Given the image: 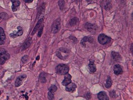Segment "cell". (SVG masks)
I'll return each instance as SVG.
<instances>
[{"mask_svg":"<svg viewBox=\"0 0 133 100\" xmlns=\"http://www.w3.org/2000/svg\"><path fill=\"white\" fill-rule=\"evenodd\" d=\"M55 70L57 74L60 75H64L68 74L69 68L66 64H60L56 66Z\"/></svg>","mask_w":133,"mask_h":100,"instance_id":"6da1fadb","label":"cell"},{"mask_svg":"<svg viewBox=\"0 0 133 100\" xmlns=\"http://www.w3.org/2000/svg\"><path fill=\"white\" fill-rule=\"evenodd\" d=\"M70 53V51L66 48H61L56 52V55L59 58L62 60L66 59Z\"/></svg>","mask_w":133,"mask_h":100,"instance_id":"7a4b0ae2","label":"cell"},{"mask_svg":"<svg viewBox=\"0 0 133 100\" xmlns=\"http://www.w3.org/2000/svg\"><path fill=\"white\" fill-rule=\"evenodd\" d=\"M61 27V20L60 18H59L55 20L52 24L51 29L52 32L54 34L58 33Z\"/></svg>","mask_w":133,"mask_h":100,"instance_id":"3957f363","label":"cell"},{"mask_svg":"<svg viewBox=\"0 0 133 100\" xmlns=\"http://www.w3.org/2000/svg\"><path fill=\"white\" fill-rule=\"evenodd\" d=\"M98 42L102 45H105L109 43L111 41V38L104 34L100 35L98 37Z\"/></svg>","mask_w":133,"mask_h":100,"instance_id":"277c9868","label":"cell"},{"mask_svg":"<svg viewBox=\"0 0 133 100\" xmlns=\"http://www.w3.org/2000/svg\"><path fill=\"white\" fill-rule=\"evenodd\" d=\"M27 76L26 75H22L21 76H19L16 78L15 82V85L16 87H19L21 86L23 83V82L26 79V78Z\"/></svg>","mask_w":133,"mask_h":100,"instance_id":"5b68a950","label":"cell"},{"mask_svg":"<svg viewBox=\"0 0 133 100\" xmlns=\"http://www.w3.org/2000/svg\"><path fill=\"white\" fill-rule=\"evenodd\" d=\"M85 28L90 32H93L96 31L97 27L96 25L89 23H86L85 25Z\"/></svg>","mask_w":133,"mask_h":100,"instance_id":"8992f818","label":"cell"},{"mask_svg":"<svg viewBox=\"0 0 133 100\" xmlns=\"http://www.w3.org/2000/svg\"><path fill=\"white\" fill-rule=\"evenodd\" d=\"M102 5L106 10H109L112 8V4L110 0H103Z\"/></svg>","mask_w":133,"mask_h":100,"instance_id":"52a82bcc","label":"cell"},{"mask_svg":"<svg viewBox=\"0 0 133 100\" xmlns=\"http://www.w3.org/2000/svg\"><path fill=\"white\" fill-rule=\"evenodd\" d=\"M0 57L3 58L6 60L9 59L10 55L6 50L4 48H0Z\"/></svg>","mask_w":133,"mask_h":100,"instance_id":"ba28073f","label":"cell"},{"mask_svg":"<svg viewBox=\"0 0 133 100\" xmlns=\"http://www.w3.org/2000/svg\"><path fill=\"white\" fill-rule=\"evenodd\" d=\"M113 71H114L115 74L117 76L121 74L123 72V69L119 64H116L115 65Z\"/></svg>","mask_w":133,"mask_h":100,"instance_id":"9c48e42d","label":"cell"},{"mask_svg":"<svg viewBox=\"0 0 133 100\" xmlns=\"http://www.w3.org/2000/svg\"><path fill=\"white\" fill-rule=\"evenodd\" d=\"M71 76L69 74H66L65 76V79L62 82V84L64 86H66L68 84L71 83Z\"/></svg>","mask_w":133,"mask_h":100,"instance_id":"30bf717a","label":"cell"},{"mask_svg":"<svg viewBox=\"0 0 133 100\" xmlns=\"http://www.w3.org/2000/svg\"><path fill=\"white\" fill-rule=\"evenodd\" d=\"M111 57L115 61H120L122 60V57L119 53L112 51L111 53Z\"/></svg>","mask_w":133,"mask_h":100,"instance_id":"8fae6325","label":"cell"},{"mask_svg":"<svg viewBox=\"0 0 133 100\" xmlns=\"http://www.w3.org/2000/svg\"><path fill=\"white\" fill-rule=\"evenodd\" d=\"M77 88L76 85L74 83H70L66 86V90L67 92H73Z\"/></svg>","mask_w":133,"mask_h":100,"instance_id":"7c38bea8","label":"cell"},{"mask_svg":"<svg viewBox=\"0 0 133 100\" xmlns=\"http://www.w3.org/2000/svg\"><path fill=\"white\" fill-rule=\"evenodd\" d=\"M98 98L99 100H109V97L107 93L104 91H102L99 93L98 95Z\"/></svg>","mask_w":133,"mask_h":100,"instance_id":"4fadbf2b","label":"cell"},{"mask_svg":"<svg viewBox=\"0 0 133 100\" xmlns=\"http://www.w3.org/2000/svg\"><path fill=\"white\" fill-rule=\"evenodd\" d=\"M17 29H18V31L17 32L16 34L11 33V34H10L9 36H10L11 37L13 38H15L17 37L21 36L23 34L22 28L21 27H17Z\"/></svg>","mask_w":133,"mask_h":100,"instance_id":"5bb4252c","label":"cell"},{"mask_svg":"<svg viewBox=\"0 0 133 100\" xmlns=\"http://www.w3.org/2000/svg\"><path fill=\"white\" fill-rule=\"evenodd\" d=\"M11 1L13 3L12 10L14 12L17 11V8L19 6L21 2L19 0H11Z\"/></svg>","mask_w":133,"mask_h":100,"instance_id":"9a60e30c","label":"cell"},{"mask_svg":"<svg viewBox=\"0 0 133 100\" xmlns=\"http://www.w3.org/2000/svg\"><path fill=\"white\" fill-rule=\"evenodd\" d=\"M43 21V19H41L40 20L38 21V22H37V24L36 25V26H35V27L34 28L32 32V35H34V34H35V33L37 31V30L39 29V27H40L41 25L42 24Z\"/></svg>","mask_w":133,"mask_h":100,"instance_id":"2e32d148","label":"cell"},{"mask_svg":"<svg viewBox=\"0 0 133 100\" xmlns=\"http://www.w3.org/2000/svg\"><path fill=\"white\" fill-rule=\"evenodd\" d=\"M93 41V38L91 37H85L82 39L81 41V44L83 46H85V43L86 42H90V43L92 42Z\"/></svg>","mask_w":133,"mask_h":100,"instance_id":"e0dca14e","label":"cell"},{"mask_svg":"<svg viewBox=\"0 0 133 100\" xmlns=\"http://www.w3.org/2000/svg\"><path fill=\"white\" fill-rule=\"evenodd\" d=\"M32 40L31 38H29L28 40H27L26 42L23 45L22 47L23 50L27 49L28 47H30L31 44Z\"/></svg>","mask_w":133,"mask_h":100,"instance_id":"ac0fdd59","label":"cell"},{"mask_svg":"<svg viewBox=\"0 0 133 100\" xmlns=\"http://www.w3.org/2000/svg\"><path fill=\"white\" fill-rule=\"evenodd\" d=\"M58 4L61 10L63 11L64 10L65 7V3L64 0H59Z\"/></svg>","mask_w":133,"mask_h":100,"instance_id":"d6986e66","label":"cell"},{"mask_svg":"<svg viewBox=\"0 0 133 100\" xmlns=\"http://www.w3.org/2000/svg\"><path fill=\"white\" fill-rule=\"evenodd\" d=\"M79 22V19L77 17H74L73 19H71L69 24L71 26H73L76 25Z\"/></svg>","mask_w":133,"mask_h":100,"instance_id":"ffe728a7","label":"cell"},{"mask_svg":"<svg viewBox=\"0 0 133 100\" xmlns=\"http://www.w3.org/2000/svg\"><path fill=\"white\" fill-rule=\"evenodd\" d=\"M88 67H89V71L92 73H94L97 71V68L94 64L92 63H89L88 65Z\"/></svg>","mask_w":133,"mask_h":100,"instance_id":"44dd1931","label":"cell"},{"mask_svg":"<svg viewBox=\"0 0 133 100\" xmlns=\"http://www.w3.org/2000/svg\"><path fill=\"white\" fill-rule=\"evenodd\" d=\"M112 81L111 78L110 77H108L107 79L106 80V83L105 85V87L107 88H110V87L112 86Z\"/></svg>","mask_w":133,"mask_h":100,"instance_id":"7402d4cb","label":"cell"},{"mask_svg":"<svg viewBox=\"0 0 133 100\" xmlns=\"http://www.w3.org/2000/svg\"><path fill=\"white\" fill-rule=\"evenodd\" d=\"M6 38L5 35L4 31L2 27H0V40H4Z\"/></svg>","mask_w":133,"mask_h":100,"instance_id":"603a6c76","label":"cell"},{"mask_svg":"<svg viewBox=\"0 0 133 100\" xmlns=\"http://www.w3.org/2000/svg\"><path fill=\"white\" fill-rule=\"evenodd\" d=\"M40 79L42 83H45L46 82V79L45 77V74L44 73H42L40 76Z\"/></svg>","mask_w":133,"mask_h":100,"instance_id":"cb8c5ba5","label":"cell"},{"mask_svg":"<svg viewBox=\"0 0 133 100\" xmlns=\"http://www.w3.org/2000/svg\"><path fill=\"white\" fill-rule=\"evenodd\" d=\"M57 89H58L57 87L55 85H52L49 88L48 90H49V92H51L52 93H54L57 91Z\"/></svg>","mask_w":133,"mask_h":100,"instance_id":"d4e9b609","label":"cell"},{"mask_svg":"<svg viewBox=\"0 0 133 100\" xmlns=\"http://www.w3.org/2000/svg\"><path fill=\"white\" fill-rule=\"evenodd\" d=\"M48 97L49 100H53V99H54V95L52 93L49 92L48 93Z\"/></svg>","mask_w":133,"mask_h":100,"instance_id":"484cf974","label":"cell"},{"mask_svg":"<svg viewBox=\"0 0 133 100\" xmlns=\"http://www.w3.org/2000/svg\"><path fill=\"white\" fill-rule=\"evenodd\" d=\"M0 17L1 19H6L8 18V14L5 13H3L0 14Z\"/></svg>","mask_w":133,"mask_h":100,"instance_id":"4316f807","label":"cell"},{"mask_svg":"<svg viewBox=\"0 0 133 100\" xmlns=\"http://www.w3.org/2000/svg\"><path fill=\"white\" fill-rule=\"evenodd\" d=\"M29 59V57L27 56H23L22 59V61L24 63H26L28 61Z\"/></svg>","mask_w":133,"mask_h":100,"instance_id":"83f0119b","label":"cell"},{"mask_svg":"<svg viewBox=\"0 0 133 100\" xmlns=\"http://www.w3.org/2000/svg\"><path fill=\"white\" fill-rule=\"evenodd\" d=\"M43 26L41 28H40V29L39 30V32H38V35H37V36H38V37H40L42 36V34L43 32Z\"/></svg>","mask_w":133,"mask_h":100,"instance_id":"f1b7e54d","label":"cell"},{"mask_svg":"<svg viewBox=\"0 0 133 100\" xmlns=\"http://www.w3.org/2000/svg\"><path fill=\"white\" fill-rule=\"evenodd\" d=\"M6 60L3 58L0 57V64H3L6 62Z\"/></svg>","mask_w":133,"mask_h":100,"instance_id":"f546056e","label":"cell"},{"mask_svg":"<svg viewBox=\"0 0 133 100\" xmlns=\"http://www.w3.org/2000/svg\"><path fill=\"white\" fill-rule=\"evenodd\" d=\"M115 92L113 90V91L110 92V97H115Z\"/></svg>","mask_w":133,"mask_h":100,"instance_id":"4dcf8cb0","label":"cell"},{"mask_svg":"<svg viewBox=\"0 0 133 100\" xmlns=\"http://www.w3.org/2000/svg\"><path fill=\"white\" fill-rule=\"evenodd\" d=\"M33 0H24V1L25 2L28 3H32L33 1Z\"/></svg>","mask_w":133,"mask_h":100,"instance_id":"1f68e13d","label":"cell"},{"mask_svg":"<svg viewBox=\"0 0 133 100\" xmlns=\"http://www.w3.org/2000/svg\"><path fill=\"white\" fill-rule=\"evenodd\" d=\"M4 40H0V45H2L4 44Z\"/></svg>","mask_w":133,"mask_h":100,"instance_id":"d6a6232c","label":"cell"},{"mask_svg":"<svg viewBox=\"0 0 133 100\" xmlns=\"http://www.w3.org/2000/svg\"><path fill=\"white\" fill-rule=\"evenodd\" d=\"M130 50L131 51V53L133 54V44L132 43H131V46Z\"/></svg>","mask_w":133,"mask_h":100,"instance_id":"836d02e7","label":"cell"},{"mask_svg":"<svg viewBox=\"0 0 133 100\" xmlns=\"http://www.w3.org/2000/svg\"><path fill=\"white\" fill-rule=\"evenodd\" d=\"M88 2H89V3H90V2H92V0H86Z\"/></svg>","mask_w":133,"mask_h":100,"instance_id":"e575fe53","label":"cell"}]
</instances>
